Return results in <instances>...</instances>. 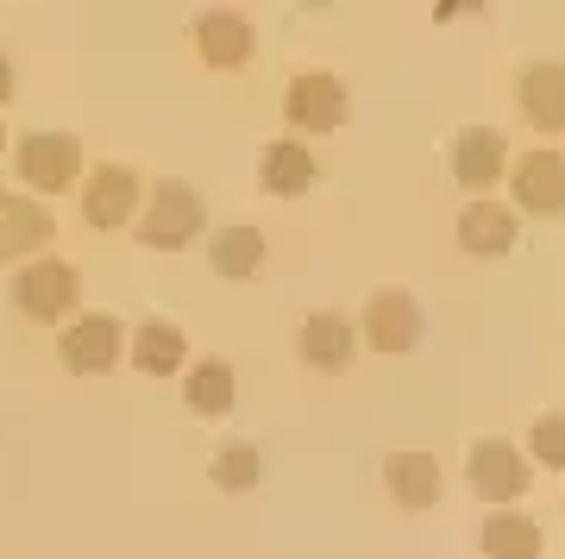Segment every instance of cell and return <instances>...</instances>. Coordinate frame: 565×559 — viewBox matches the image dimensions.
<instances>
[{"label": "cell", "mask_w": 565, "mask_h": 559, "mask_svg": "<svg viewBox=\"0 0 565 559\" xmlns=\"http://www.w3.org/2000/svg\"><path fill=\"white\" fill-rule=\"evenodd\" d=\"M7 296H13V308H20L25 320H39V327H70L82 308V277H76V264H63V259H32L13 271V283H7Z\"/></svg>", "instance_id": "1"}, {"label": "cell", "mask_w": 565, "mask_h": 559, "mask_svg": "<svg viewBox=\"0 0 565 559\" xmlns=\"http://www.w3.org/2000/svg\"><path fill=\"white\" fill-rule=\"evenodd\" d=\"M202 226H207L202 196L182 177H163V182H151V201H145V214H139L132 233H139V245H151V252H182L189 240H202Z\"/></svg>", "instance_id": "2"}, {"label": "cell", "mask_w": 565, "mask_h": 559, "mask_svg": "<svg viewBox=\"0 0 565 559\" xmlns=\"http://www.w3.org/2000/svg\"><path fill=\"white\" fill-rule=\"evenodd\" d=\"M422 334H427V315H422V302L408 296V289L384 283V289H371V296H364L359 340L371 346V352L403 359V352H415V346H422Z\"/></svg>", "instance_id": "3"}, {"label": "cell", "mask_w": 565, "mask_h": 559, "mask_svg": "<svg viewBox=\"0 0 565 559\" xmlns=\"http://www.w3.org/2000/svg\"><path fill=\"white\" fill-rule=\"evenodd\" d=\"M465 478H471V491H478V503H497V509H515V503L527 497V453L515 446V440H471L465 446Z\"/></svg>", "instance_id": "4"}, {"label": "cell", "mask_w": 565, "mask_h": 559, "mask_svg": "<svg viewBox=\"0 0 565 559\" xmlns=\"http://www.w3.org/2000/svg\"><path fill=\"white\" fill-rule=\"evenodd\" d=\"M13 177L25 189H39V196H63V189H76L82 177V139L70 133H25L13 145Z\"/></svg>", "instance_id": "5"}, {"label": "cell", "mask_w": 565, "mask_h": 559, "mask_svg": "<svg viewBox=\"0 0 565 559\" xmlns=\"http://www.w3.org/2000/svg\"><path fill=\"white\" fill-rule=\"evenodd\" d=\"M126 352V327L114 315H76L57 334V359L70 378H107Z\"/></svg>", "instance_id": "6"}, {"label": "cell", "mask_w": 565, "mask_h": 559, "mask_svg": "<svg viewBox=\"0 0 565 559\" xmlns=\"http://www.w3.org/2000/svg\"><path fill=\"white\" fill-rule=\"evenodd\" d=\"M282 114H289L296 133H340L345 114H352V95L333 70H296L289 95H282Z\"/></svg>", "instance_id": "7"}, {"label": "cell", "mask_w": 565, "mask_h": 559, "mask_svg": "<svg viewBox=\"0 0 565 559\" xmlns=\"http://www.w3.org/2000/svg\"><path fill=\"white\" fill-rule=\"evenodd\" d=\"M139 196H145V182H139V170H132V164H95V170L82 177V220H88L95 233L132 226Z\"/></svg>", "instance_id": "8"}, {"label": "cell", "mask_w": 565, "mask_h": 559, "mask_svg": "<svg viewBox=\"0 0 565 559\" xmlns=\"http://www.w3.org/2000/svg\"><path fill=\"white\" fill-rule=\"evenodd\" d=\"M509 189H515V214H565V151L541 145L527 158H509Z\"/></svg>", "instance_id": "9"}, {"label": "cell", "mask_w": 565, "mask_h": 559, "mask_svg": "<svg viewBox=\"0 0 565 559\" xmlns=\"http://www.w3.org/2000/svg\"><path fill=\"white\" fill-rule=\"evenodd\" d=\"M57 240V220L51 208L32 196H13V189H0V264H32L44 259V245Z\"/></svg>", "instance_id": "10"}, {"label": "cell", "mask_w": 565, "mask_h": 559, "mask_svg": "<svg viewBox=\"0 0 565 559\" xmlns=\"http://www.w3.org/2000/svg\"><path fill=\"white\" fill-rule=\"evenodd\" d=\"M515 240H522V214L509 201L471 196L459 208V245L471 259H503V252H515Z\"/></svg>", "instance_id": "11"}, {"label": "cell", "mask_w": 565, "mask_h": 559, "mask_svg": "<svg viewBox=\"0 0 565 559\" xmlns=\"http://www.w3.org/2000/svg\"><path fill=\"white\" fill-rule=\"evenodd\" d=\"M195 51H202L207 70H245L258 51V32L233 7H207V13H195Z\"/></svg>", "instance_id": "12"}, {"label": "cell", "mask_w": 565, "mask_h": 559, "mask_svg": "<svg viewBox=\"0 0 565 559\" xmlns=\"http://www.w3.org/2000/svg\"><path fill=\"white\" fill-rule=\"evenodd\" d=\"M509 177V139L497 126H465L452 139V182L459 189H497Z\"/></svg>", "instance_id": "13"}, {"label": "cell", "mask_w": 565, "mask_h": 559, "mask_svg": "<svg viewBox=\"0 0 565 559\" xmlns=\"http://www.w3.org/2000/svg\"><path fill=\"white\" fill-rule=\"evenodd\" d=\"M515 107L534 133H565V63H522Z\"/></svg>", "instance_id": "14"}, {"label": "cell", "mask_w": 565, "mask_h": 559, "mask_svg": "<svg viewBox=\"0 0 565 559\" xmlns=\"http://www.w3.org/2000/svg\"><path fill=\"white\" fill-rule=\"evenodd\" d=\"M315 177H321V164H315V151H308L302 139H270L258 151V189L264 196L296 201V196L315 189Z\"/></svg>", "instance_id": "15"}, {"label": "cell", "mask_w": 565, "mask_h": 559, "mask_svg": "<svg viewBox=\"0 0 565 559\" xmlns=\"http://www.w3.org/2000/svg\"><path fill=\"white\" fill-rule=\"evenodd\" d=\"M302 359L315 371H345V365L359 359V327L340 315V308H315L302 320Z\"/></svg>", "instance_id": "16"}, {"label": "cell", "mask_w": 565, "mask_h": 559, "mask_svg": "<svg viewBox=\"0 0 565 559\" xmlns=\"http://www.w3.org/2000/svg\"><path fill=\"white\" fill-rule=\"evenodd\" d=\"M384 484H390V497L403 503V509H434L446 478H440V460H434V453H390Z\"/></svg>", "instance_id": "17"}, {"label": "cell", "mask_w": 565, "mask_h": 559, "mask_svg": "<svg viewBox=\"0 0 565 559\" xmlns=\"http://www.w3.org/2000/svg\"><path fill=\"white\" fill-rule=\"evenodd\" d=\"M182 397L202 421H221L233 415V402H239V378H233V365L226 359H195L182 371Z\"/></svg>", "instance_id": "18"}, {"label": "cell", "mask_w": 565, "mask_h": 559, "mask_svg": "<svg viewBox=\"0 0 565 559\" xmlns=\"http://www.w3.org/2000/svg\"><path fill=\"white\" fill-rule=\"evenodd\" d=\"M478 547H484V559H541L546 535H541V521L522 516V509H497L478 528Z\"/></svg>", "instance_id": "19"}, {"label": "cell", "mask_w": 565, "mask_h": 559, "mask_svg": "<svg viewBox=\"0 0 565 559\" xmlns=\"http://www.w3.org/2000/svg\"><path fill=\"white\" fill-rule=\"evenodd\" d=\"M182 359H189V340H182L177 320H139L132 327V371L170 378V371H182Z\"/></svg>", "instance_id": "20"}, {"label": "cell", "mask_w": 565, "mask_h": 559, "mask_svg": "<svg viewBox=\"0 0 565 559\" xmlns=\"http://www.w3.org/2000/svg\"><path fill=\"white\" fill-rule=\"evenodd\" d=\"M207 264H214V277H258L264 271V233L258 226H221L214 240H207Z\"/></svg>", "instance_id": "21"}, {"label": "cell", "mask_w": 565, "mask_h": 559, "mask_svg": "<svg viewBox=\"0 0 565 559\" xmlns=\"http://www.w3.org/2000/svg\"><path fill=\"white\" fill-rule=\"evenodd\" d=\"M264 472L258 446L252 440H233V446H221L214 460H207V478H214V491H226V497H239V491H252Z\"/></svg>", "instance_id": "22"}, {"label": "cell", "mask_w": 565, "mask_h": 559, "mask_svg": "<svg viewBox=\"0 0 565 559\" xmlns=\"http://www.w3.org/2000/svg\"><path fill=\"white\" fill-rule=\"evenodd\" d=\"M527 453H534V465H546V472H565V415H534Z\"/></svg>", "instance_id": "23"}, {"label": "cell", "mask_w": 565, "mask_h": 559, "mask_svg": "<svg viewBox=\"0 0 565 559\" xmlns=\"http://www.w3.org/2000/svg\"><path fill=\"white\" fill-rule=\"evenodd\" d=\"M0 101H13V63L0 57Z\"/></svg>", "instance_id": "24"}, {"label": "cell", "mask_w": 565, "mask_h": 559, "mask_svg": "<svg viewBox=\"0 0 565 559\" xmlns=\"http://www.w3.org/2000/svg\"><path fill=\"white\" fill-rule=\"evenodd\" d=\"M0 158H7V126H0Z\"/></svg>", "instance_id": "25"}]
</instances>
